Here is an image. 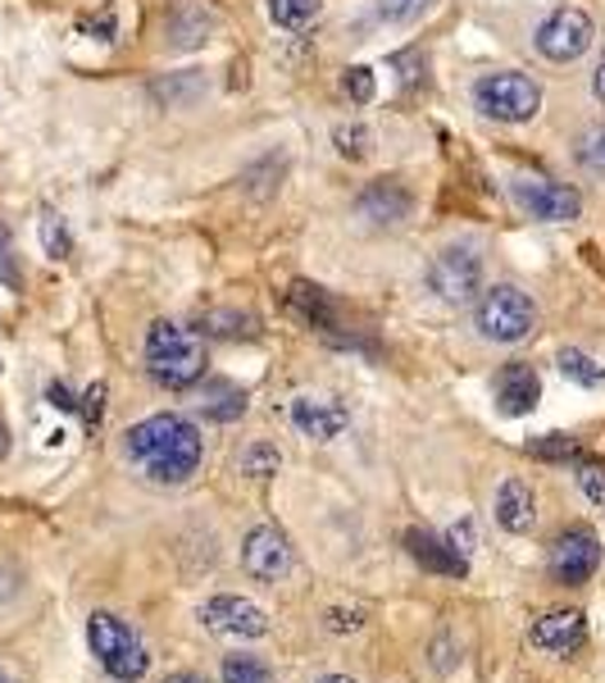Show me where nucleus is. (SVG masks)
<instances>
[{
  "label": "nucleus",
  "mask_w": 605,
  "mask_h": 683,
  "mask_svg": "<svg viewBox=\"0 0 605 683\" xmlns=\"http://www.w3.org/2000/svg\"><path fill=\"white\" fill-rule=\"evenodd\" d=\"M324 14V0H269V19L287 32H310Z\"/></svg>",
  "instance_id": "21"
},
{
  "label": "nucleus",
  "mask_w": 605,
  "mask_h": 683,
  "mask_svg": "<svg viewBox=\"0 0 605 683\" xmlns=\"http://www.w3.org/2000/svg\"><path fill=\"white\" fill-rule=\"evenodd\" d=\"M242 570L255 579V583H278L287 570H291V547L283 538V529L274 524H255L242 542Z\"/></svg>",
  "instance_id": "9"
},
{
  "label": "nucleus",
  "mask_w": 605,
  "mask_h": 683,
  "mask_svg": "<svg viewBox=\"0 0 605 683\" xmlns=\"http://www.w3.org/2000/svg\"><path fill=\"white\" fill-rule=\"evenodd\" d=\"M578 164L592 169V174H605V123L587 128V133L578 137Z\"/></svg>",
  "instance_id": "29"
},
{
  "label": "nucleus",
  "mask_w": 605,
  "mask_h": 683,
  "mask_svg": "<svg viewBox=\"0 0 605 683\" xmlns=\"http://www.w3.org/2000/svg\"><path fill=\"white\" fill-rule=\"evenodd\" d=\"M201 324H205V333H224V337H250L255 333V319L237 315V310H209Z\"/></svg>",
  "instance_id": "28"
},
{
  "label": "nucleus",
  "mask_w": 605,
  "mask_h": 683,
  "mask_svg": "<svg viewBox=\"0 0 605 683\" xmlns=\"http://www.w3.org/2000/svg\"><path fill=\"white\" fill-rule=\"evenodd\" d=\"M592 41H596V23L578 6H565V10L546 14L542 28H537V51L551 64H574V60H583L592 51Z\"/></svg>",
  "instance_id": "8"
},
{
  "label": "nucleus",
  "mask_w": 605,
  "mask_h": 683,
  "mask_svg": "<svg viewBox=\"0 0 605 683\" xmlns=\"http://www.w3.org/2000/svg\"><path fill=\"white\" fill-rule=\"evenodd\" d=\"M123 451L133 465H142V475L151 483H164V488H178L187 483L196 469H201V456H205V442H201V429L183 415H151L142 424H133L123 438Z\"/></svg>",
  "instance_id": "1"
},
{
  "label": "nucleus",
  "mask_w": 605,
  "mask_h": 683,
  "mask_svg": "<svg viewBox=\"0 0 605 683\" xmlns=\"http://www.w3.org/2000/svg\"><path fill=\"white\" fill-rule=\"evenodd\" d=\"M373 128L369 123H337L332 128V146H337V155L341 160H351V164H360V160H369L373 155Z\"/></svg>",
  "instance_id": "22"
},
{
  "label": "nucleus",
  "mask_w": 605,
  "mask_h": 683,
  "mask_svg": "<svg viewBox=\"0 0 605 683\" xmlns=\"http://www.w3.org/2000/svg\"><path fill=\"white\" fill-rule=\"evenodd\" d=\"M287 306L306 319L310 328H319V333H337V324H341V315H337V302L324 292V287H315V283H306V278H296L291 287H287Z\"/></svg>",
  "instance_id": "18"
},
{
  "label": "nucleus",
  "mask_w": 605,
  "mask_h": 683,
  "mask_svg": "<svg viewBox=\"0 0 605 683\" xmlns=\"http://www.w3.org/2000/svg\"><path fill=\"white\" fill-rule=\"evenodd\" d=\"M164 32H168V47H178V51L205 47L209 41V14L196 10L192 0H178V6L168 10V19H164Z\"/></svg>",
  "instance_id": "19"
},
{
  "label": "nucleus",
  "mask_w": 605,
  "mask_h": 683,
  "mask_svg": "<svg viewBox=\"0 0 605 683\" xmlns=\"http://www.w3.org/2000/svg\"><path fill=\"white\" fill-rule=\"evenodd\" d=\"M205 629L214 633H228V638H265L269 633V615L259 611L246 597H209L201 606Z\"/></svg>",
  "instance_id": "11"
},
{
  "label": "nucleus",
  "mask_w": 605,
  "mask_h": 683,
  "mask_svg": "<svg viewBox=\"0 0 605 683\" xmlns=\"http://www.w3.org/2000/svg\"><path fill=\"white\" fill-rule=\"evenodd\" d=\"M291 424L306 438H315V442H332V438H341L346 434V424H351V415H346V406L341 401H332V397H296L291 401Z\"/></svg>",
  "instance_id": "13"
},
{
  "label": "nucleus",
  "mask_w": 605,
  "mask_h": 683,
  "mask_svg": "<svg viewBox=\"0 0 605 683\" xmlns=\"http://www.w3.org/2000/svg\"><path fill=\"white\" fill-rule=\"evenodd\" d=\"M406 547H410V557L423 570H432V574H447V579H464L469 574L464 551L451 538H438V533H428V529H410L406 533Z\"/></svg>",
  "instance_id": "16"
},
{
  "label": "nucleus",
  "mask_w": 605,
  "mask_h": 683,
  "mask_svg": "<svg viewBox=\"0 0 605 683\" xmlns=\"http://www.w3.org/2000/svg\"><path fill=\"white\" fill-rule=\"evenodd\" d=\"M78 406H82V419H86V424H92V429H96V424H101V415H105V383H96V388H86V397H82Z\"/></svg>",
  "instance_id": "34"
},
{
  "label": "nucleus",
  "mask_w": 605,
  "mask_h": 683,
  "mask_svg": "<svg viewBox=\"0 0 605 683\" xmlns=\"http://www.w3.org/2000/svg\"><path fill=\"white\" fill-rule=\"evenodd\" d=\"M0 683H14V679H10V674H0Z\"/></svg>",
  "instance_id": "41"
},
{
  "label": "nucleus",
  "mask_w": 605,
  "mask_h": 683,
  "mask_svg": "<svg viewBox=\"0 0 605 683\" xmlns=\"http://www.w3.org/2000/svg\"><path fill=\"white\" fill-rule=\"evenodd\" d=\"M224 683H278V679L259 656H228L224 661Z\"/></svg>",
  "instance_id": "26"
},
{
  "label": "nucleus",
  "mask_w": 605,
  "mask_h": 683,
  "mask_svg": "<svg viewBox=\"0 0 605 683\" xmlns=\"http://www.w3.org/2000/svg\"><path fill=\"white\" fill-rule=\"evenodd\" d=\"M537 397H542V378H537V369L529 360L501 365V374H496V410L501 415H510V419L529 415L537 406Z\"/></svg>",
  "instance_id": "14"
},
{
  "label": "nucleus",
  "mask_w": 605,
  "mask_h": 683,
  "mask_svg": "<svg viewBox=\"0 0 605 683\" xmlns=\"http://www.w3.org/2000/svg\"><path fill=\"white\" fill-rule=\"evenodd\" d=\"M41 246H47V255H55V261H64V255L73 251V237H69L60 215H41Z\"/></svg>",
  "instance_id": "30"
},
{
  "label": "nucleus",
  "mask_w": 605,
  "mask_h": 683,
  "mask_svg": "<svg viewBox=\"0 0 605 683\" xmlns=\"http://www.w3.org/2000/svg\"><path fill=\"white\" fill-rule=\"evenodd\" d=\"M201 415L219 419V424H233V419L246 415V393L233 388V383H224V378H214V383H205V393H201Z\"/></svg>",
  "instance_id": "20"
},
{
  "label": "nucleus",
  "mask_w": 605,
  "mask_h": 683,
  "mask_svg": "<svg viewBox=\"0 0 605 683\" xmlns=\"http://www.w3.org/2000/svg\"><path fill=\"white\" fill-rule=\"evenodd\" d=\"M146 374L160 388H192L205 374V342L201 333L173 324V319H155L146 333Z\"/></svg>",
  "instance_id": "2"
},
{
  "label": "nucleus",
  "mask_w": 605,
  "mask_h": 683,
  "mask_svg": "<svg viewBox=\"0 0 605 683\" xmlns=\"http://www.w3.org/2000/svg\"><path fill=\"white\" fill-rule=\"evenodd\" d=\"M10 451V429H6V419H0V456Z\"/></svg>",
  "instance_id": "39"
},
{
  "label": "nucleus",
  "mask_w": 605,
  "mask_h": 683,
  "mask_svg": "<svg viewBox=\"0 0 605 683\" xmlns=\"http://www.w3.org/2000/svg\"><path fill=\"white\" fill-rule=\"evenodd\" d=\"M360 215L369 220V224H401V220H410V210H414V196H410V187L406 183H397V179H378V183H369L365 192H360Z\"/></svg>",
  "instance_id": "15"
},
{
  "label": "nucleus",
  "mask_w": 605,
  "mask_h": 683,
  "mask_svg": "<svg viewBox=\"0 0 605 683\" xmlns=\"http://www.w3.org/2000/svg\"><path fill=\"white\" fill-rule=\"evenodd\" d=\"M428 6H432V0H378V19H387V23H414Z\"/></svg>",
  "instance_id": "31"
},
{
  "label": "nucleus",
  "mask_w": 605,
  "mask_h": 683,
  "mask_svg": "<svg viewBox=\"0 0 605 683\" xmlns=\"http://www.w3.org/2000/svg\"><path fill=\"white\" fill-rule=\"evenodd\" d=\"M601 570V542L592 529H570V533H560L555 547H551V574L555 583H587L592 574Z\"/></svg>",
  "instance_id": "10"
},
{
  "label": "nucleus",
  "mask_w": 605,
  "mask_h": 683,
  "mask_svg": "<svg viewBox=\"0 0 605 683\" xmlns=\"http://www.w3.org/2000/svg\"><path fill=\"white\" fill-rule=\"evenodd\" d=\"M529 643L537 652H551V656H570L587 643V615L583 611H551V615L533 620Z\"/></svg>",
  "instance_id": "12"
},
{
  "label": "nucleus",
  "mask_w": 605,
  "mask_h": 683,
  "mask_svg": "<svg viewBox=\"0 0 605 683\" xmlns=\"http://www.w3.org/2000/svg\"><path fill=\"white\" fill-rule=\"evenodd\" d=\"M341 92L351 96L356 105H369L373 96H378V82H373V69H365V64H351L341 73Z\"/></svg>",
  "instance_id": "27"
},
{
  "label": "nucleus",
  "mask_w": 605,
  "mask_h": 683,
  "mask_svg": "<svg viewBox=\"0 0 605 683\" xmlns=\"http://www.w3.org/2000/svg\"><path fill=\"white\" fill-rule=\"evenodd\" d=\"M524 451H529L533 460H546V465H570V460L583 456V442L570 438V434H542V438H529Z\"/></svg>",
  "instance_id": "23"
},
{
  "label": "nucleus",
  "mask_w": 605,
  "mask_h": 683,
  "mask_svg": "<svg viewBox=\"0 0 605 683\" xmlns=\"http://www.w3.org/2000/svg\"><path fill=\"white\" fill-rule=\"evenodd\" d=\"M560 374H565L570 383H578V388H601L605 383V365L578 347H565L560 351Z\"/></svg>",
  "instance_id": "24"
},
{
  "label": "nucleus",
  "mask_w": 605,
  "mask_h": 683,
  "mask_svg": "<svg viewBox=\"0 0 605 683\" xmlns=\"http://www.w3.org/2000/svg\"><path fill=\"white\" fill-rule=\"evenodd\" d=\"M428 287L442 296L447 306H464L483 292V255L479 246H447L432 255L428 265Z\"/></svg>",
  "instance_id": "7"
},
{
  "label": "nucleus",
  "mask_w": 605,
  "mask_h": 683,
  "mask_svg": "<svg viewBox=\"0 0 605 683\" xmlns=\"http://www.w3.org/2000/svg\"><path fill=\"white\" fill-rule=\"evenodd\" d=\"M237 465H242V475H250V479H274L283 469V451L274 442H250Z\"/></svg>",
  "instance_id": "25"
},
{
  "label": "nucleus",
  "mask_w": 605,
  "mask_h": 683,
  "mask_svg": "<svg viewBox=\"0 0 605 683\" xmlns=\"http://www.w3.org/2000/svg\"><path fill=\"white\" fill-rule=\"evenodd\" d=\"M473 105H479V114H488L496 123H529L542 110V88H537V78L519 73V69L483 73L479 82H473Z\"/></svg>",
  "instance_id": "4"
},
{
  "label": "nucleus",
  "mask_w": 605,
  "mask_h": 683,
  "mask_svg": "<svg viewBox=\"0 0 605 683\" xmlns=\"http://www.w3.org/2000/svg\"><path fill=\"white\" fill-rule=\"evenodd\" d=\"M0 283L6 287H19L23 278H19V265H14V237H10V228L0 224Z\"/></svg>",
  "instance_id": "33"
},
{
  "label": "nucleus",
  "mask_w": 605,
  "mask_h": 683,
  "mask_svg": "<svg viewBox=\"0 0 605 683\" xmlns=\"http://www.w3.org/2000/svg\"><path fill=\"white\" fill-rule=\"evenodd\" d=\"M510 196L524 215L542 220V224H570L583 215V196L570 183H555L546 174H514L510 179Z\"/></svg>",
  "instance_id": "6"
},
{
  "label": "nucleus",
  "mask_w": 605,
  "mask_h": 683,
  "mask_svg": "<svg viewBox=\"0 0 605 683\" xmlns=\"http://www.w3.org/2000/svg\"><path fill=\"white\" fill-rule=\"evenodd\" d=\"M164 683H205L201 674H192V670H178V674H168Z\"/></svg>",
  "instance_id": "38"
},
{
  "label": "nucleus",
  "mask_w": 605,
  "mask_h": 683,
  "mask_svg": "<svg viewBox=\"0 0 605 683\" xmlns=\"http://www.w3.org/2000/svg\"><path fill=\"white\" fill-rule=\"evenodd\" d=\"M592 96H596V101L605 105V64H601V69L592 73Z\"/></svg>",
  "instance_id": "37"
},
{
  "label": "nucleus",
  "mask_w": 605,
  "mask_h": 683,
  "mask_svg": "<svg viewBox=\"0 0 605 683\" xmlns=\"http://www.w3.org/2000/svg\"><path fill=\"white\" fill-rule=\"evenodd\" d=\"M328 629H332V633H346V629H360V615H356V611H351V615H346V611H332V615H328Z\"/></svg>",
  "instance_id": "36"
},
{
  "label": "nucleus",
  "mask_w": 605,
  "mask_h": 683,
  "mask_svg": "<svg viewBox=\"0 0 605 683\" xmlns=\"http://www.w3.org/2000/svg\"><path fill=\"white\" fill-rule=\"evenodd\" d=\"M47 397H51V406H60V410H78V401H73V393L64 388V383H51Z\"/></svg>",
  "instance_id": "35"
},
{
  "label": "nucleus",
  "mask_w": 605,
  "mask_h": 683,
  "mask_svg": "<svg viewBox=\"0 0 605 683\" xmlns=\"http://www.w3.org/2000/svg\"><path fill=\"white\" fill-rule=\"evenodd\" d=\"M86 643H92V656L105 665V674L119 679V683H137L151 670L142 638L110 611H96L92 620H86Z\"/></svg>",
  "instance_id": "3"
},
{
  "label": "nucleus",
  "mask_w": 605,
  "mask_h": 683,
  "mask_svg": "<svg viewBox=\"0 0 605 683\" xmlns=\"http://www.w3.org/2000/svg\"><path fill=\"white\" fill-rule=\"evenodd\" d=\"M496 524L505 533H529L537 524V497L524 479H505L496 492Z\"/></svg>",
  "instance_id": "17"
},
{
  "label": "nucleus",
  "mask_w": 605,
  "mask_h": 683,
  "mask_svg": "<svg viewBox=\"0 0 605 683\" xmlns=\"http://www.w3.org/2000/svg\"><path fill=\"white\" fill-rule=\"evenodd\" d=\"M473 328H479L488 342H524L537 328V310L519 287L496 283L479 292V306H473Z\"/></svg>",
  "instance_id": "5"
},
{
  "label": "nucleus",
  "mask_w": 605,
  "mask_h": 683,
  "mask_svg": "<svg viewBox=\"0 0 605 683\" xmlns=\"http://www.w3.org/2000/svg\"><path fill=\"white\" fill-rule=\"evenodd\" d=\"M319 683H356V679H346V674H324Z\"/></svg>",
  "instance_id": "40"
},
{
  "label": "nucleus",
  "mask_w": 605,
  "mask_h": 683,
  "mask_svg": "<svg viewBox=\"0 0 605 683\" xmlns=\"http://www.w3.org/2000/svg\"><path fill=\"white\" fill-rule=\"evenodd\" d=\"M578 488L587 492V501H605V460H583L578 465Z\"/></svg>",
  "instance_id": "32"
}]
</instances>
